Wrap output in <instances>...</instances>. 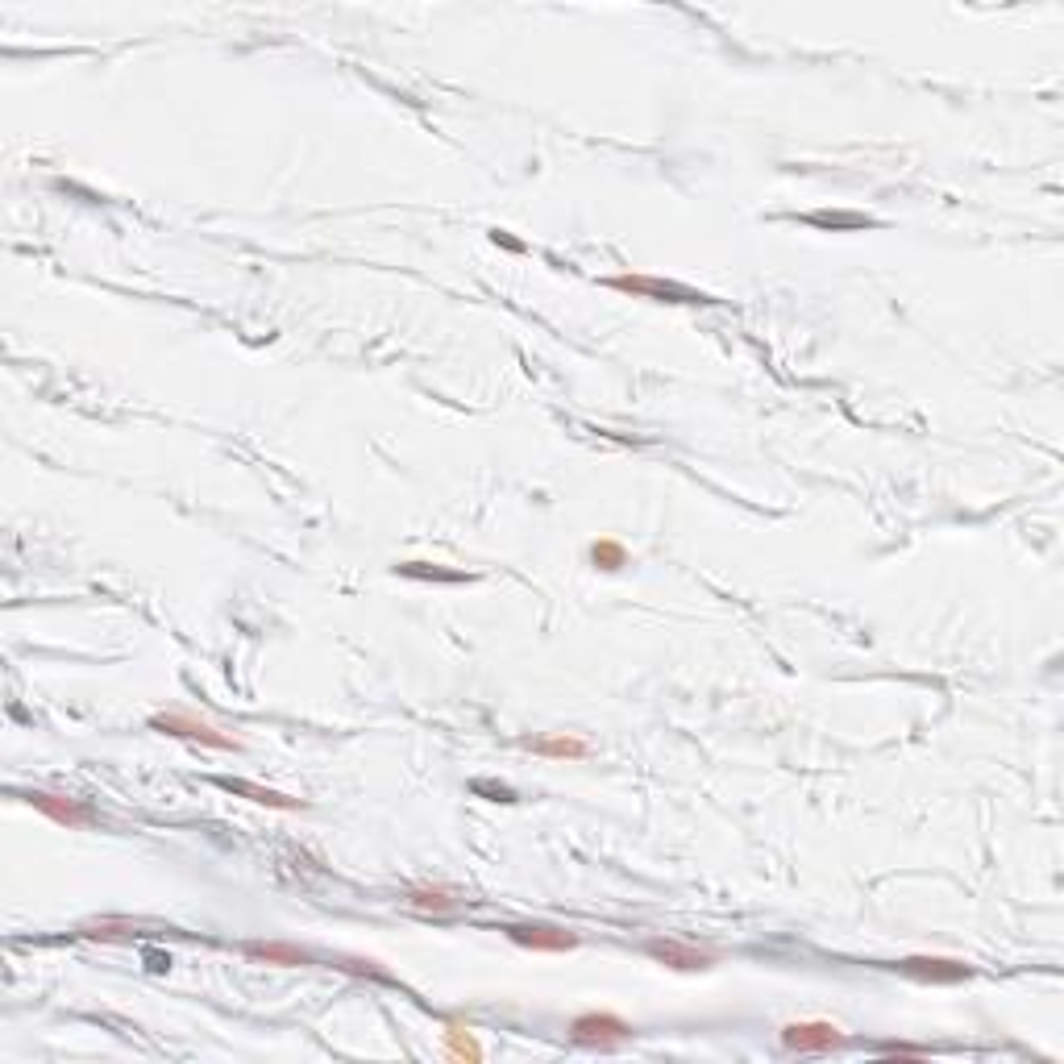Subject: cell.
Instances as JSON below:
<instances>
[{"label": "cell", "mask_w": 1064, "mask_h": 1064, "mask_svg": "<svg viewBox=\"0 0 1064 1064\" xmlns=\"http://www.w3.org/2000/svg\"><path fill=\"white\" fill-rule=\"evenodd\" d=\"M608 287L615 291H628V296H644V300H669V304H694V300H708L699 291H686L678 284H662V279H649V275H612Z\"/></svg>", "instance_id": "cell-6"}, {"label": "cell", "mask_w": 1064, "mask_h": 1064, "mask_svg": "<svg viewBox=\"0 0 1064 1064\" xmlns=\"http://www.w3.org/2000/svg\"><path fill=\"white\" fill-rule=\"evenodd\" d=\"M79 936H88V940H134V936H142V923L104 915V919L79 923Z\"/></svg>", "instance_id": "cell-13"}, {"label": "cell", "mask_w": 1064, "mask_h": 1064, "mask_svg": "<svg viewBox=\"0 0 1064 1064\" xmlns=\"http://www.w3.org/2000/svg\"><path fill=\"white\" fill-rule=\"evenodd\" d=\"M781 1043L790 1052H831L844 1043V1031L836 1023H824V1018H811V1023H786L781 1027Z\"/></svg>", "instance_id": "cell-3"}, {"label": "cell", "mask_w": 1064, "mask_h": 1064, "mask_svg": "<svg viewBox=\"0 0 1064 1064\" xmlns=\"http://www.w3.org/2000/svg\"><path fill=\"white\" fill-rule=\"evenodd\" d=\"M591 562H594V569H608V574H615V569L628 566V549H624L619 541H612V537H603V541L591 544Z\"/></svg>", "instance_id": "cell-15"}, {"label": "cell", "mask_w": 1064, "mask_h": 1064, "mask_svg": "<svg viewBox=\"0 0 1064 1064\" xmlns=\"http://www.w3.org/2000/svg\"><path fill=\"white\" fill-rule=\"evenodd\" d=\"M633 1036V1023H624L619 1015H599V1011H587L569 1023V1040L583 1043V1048H615Z\"/></svg>", "instance_id": "cell-2"}, {"label": "cell", "mask_w": 1064, "mask_h": 1064, "mask_svg": "<svg viewBox=\"0 0 1064 1064\" xmlns=\"http://www.w3.org/2000/svg\"><path fill=\"white\" fill-rule=\"evenodd\" d=\"M528 749L537 753V758H549V761H583L587 758V740H578V736H537V740H528Z\"/></svg>", "instance_id": "cell-12"}, {"label": "cell", "mask_w": 1064, "mask_h": 1064, "mask_svg": "<svg viewBox=\"0 0 1064 1064\" xmlns=\"http://www.w3.org/2000/svg\"><path fill=\"white\" fill-rule=\"evenodd\" d=\"M221 790H229V794H241V799H250V803L259 806H271V811H304L300 799H291V794H279V790H266V786H254V781H241V778H213Z\"/></svg>", "instance_id": "cell-10"}, {"label": "cell", "mask_w": 1064, "mask_h": 1064, "mask_svg": "<svg viewBox=\"0 0 1064 1064\" xmlns=\"http://www.w3.org/2000/svg\"><path fill=\"white\" fill-rule=\"evenodd\" d=\"M446 1048H450V1056H458V1061H483V1048L471 1036V1027H462V1023L446 1027Z\"/></svg>", "instance_id": "cell-14"}, {"label": "cell", "mask_w": 1064, "mask_h": 1064, "mask_svg": "<svg viewBox=\"0 0 1064 1064\" xmlns=\"http://www.w3.org/2000/svg\"><path fill=\"white\" fill-rule=\"evenodd\" d=\"M341 969H350V973H371V977H379V981H387V973L375 965V961H341Z\"/></svg>", "instance_id": "cell-17"}, {"label": "cell", "mask_w": 1064, "mask_h": 1064, "mask_svg": "<svg viewBox=\"0 0 1064 1064\" xmlns=\"http://www.w3.org/2000/svg\"><path fill=\"white\" fill-rule=\"evenodd\" d=\"M644 952H649L653 961H662V965H669V969H678V973L711 969V961H715L711 952H703V948H694V944H683V940H649Z\"/></svg>", "instance_id": "cell-7"}, {"label": "cell", "mask_w": 1064, "mask_h": 1064, "mask_svg": "<svg viewBox=\"0 0 1064 1064\" xmlns=\"http://www.w3.org/2000/svg\"><path fill=\"white\" fill-rule=\"evenodd\" d=\"M881 1052H886V1056H911V1061H923V1056H927V1048H919V1043H881Z\"/></svg>", "instance_id": "cell-16"}, {"label": "cell", "mask_w": 1064, "mask_h": 1064, "mask_svg": "<svg viewBox=\"0 0 1064 1064\" xmlns=\"http://www.w3.org/2000/svg\"><path fill=\"white\" fill-rule=\"evenodd\" d=\"M150 728L163 736H179V740H191V744H204V749H221V753H237L241 740H234L229 733L213 728L209 719H196L188 711H163L150 719Z\"/></svg>", "instance_id": "cell-1"}, {"label": "cell", "mask_w": 1064, "mask_h": 1064, "mask_svg": "<svg viewBox=\"0 0 1064 1064\" xmlns=\"http://www.w3.org/2000/svg\"><path fill=\"white\" fill-rule=\"evenodd\" d=\"M25 803L34 806V811H42L50 824H59V828H88L96 819L92 806H84L79 799H67V794H50V790H29Z\"/></svg>", "instance_id": "cell-4"}, {"label": "cell", "mask_w": 1064, "mask_h": 1064, "mask_svg": "<svg viewBox=\"0 0 1064 1064\" xmlns=\"http://www.w3.org/2000/svg\"><path fill=\"white\" fill-rule=\"evenodd\" d=\"M508 940H516L521 948H533V952H569L578 948V931L569 927H549V923H512L503 927Z\"/></svg>", "instance_id": "cell-5"}, {"label": "cell", "mask_w": 1064, "mask_h": 1064, "mask_svg": "<svg viewBox=\"0 0 1064 1064\" xmlns=\"http://www.w3.org/2000/svg\"><path fill=\"white\" fill-rule=\"evenodd\" d=\"M408 906L416 915H450V911L462 906V899L450 886H416V890H408Z\"/></svg>", "instance_id": "cell-11"}, {"label": "cell", "mask_w": 1064, "mask_h": 1064, "mask_svg": "<svg viewBox=\"0 0 1064 1064\" xmlns=\"http://www.w3.org/2000/svg\"><path fill=\"white\" fill-rule=\"evenodd\" d=\"M906 977H919V981H965L973 977V969L965 961H948V956H911V961H902L899 965Z\"/></svg>", "instance_id": "cell-9"}, {"label": "cell", "mask_w": 1064, "mask_h": 1064, "mask_svg": "<svg viewBox=\"0 0 1064 1064\" xmlns=\"http://www.w3.org/2000/svg\"><path fill=\"white\" fill-rule=\"evenodd\" d=\"M250 961H262V965H279V969H300V965H312L316 956L300 944H287V940H250L241 948Z\"/></svg>", "instance_id": "cell-8"}]
</instances>
